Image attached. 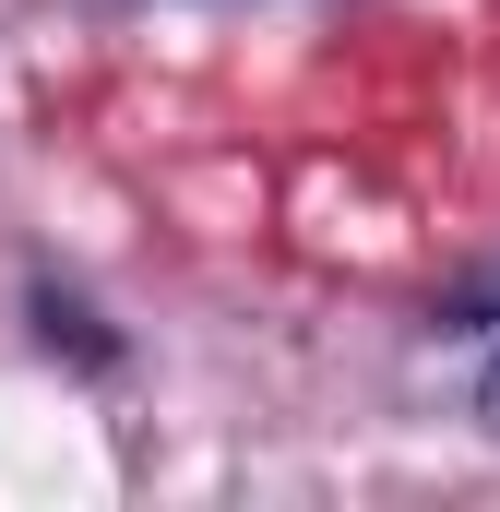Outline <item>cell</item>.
Instances as JSON below:
<instances>
[{"mask_svg": "<svg viewBox=\"0 0 500 512\" xmlns=\"http://www.w3.org/2000/svg\"><path fill=\"white\" fill-rule=\"evenodd\" d=\"M465 322H477V334H489V322H500V274H489V286H477V298H465Z\"/></svg>", "mask_w": 500, "mask_h": 512, "instance_id": "6da1fadb", "label": "cell"}]
</instances>
